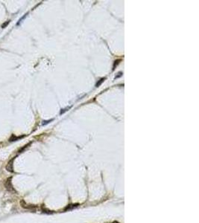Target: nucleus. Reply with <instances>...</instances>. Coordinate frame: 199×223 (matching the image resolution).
Instances as JSON below:
<instances>
[{
	"instance_id": "1",
	"label": "nucleus",
	"mask_w": 199,
	"mask_h": 223,
	"mask_svg": "<svg viewBox=\"0 0 199 223\" xmlns=\"http://www.w3.org/2000/svg\"><path fill=\"white\" fill-rule=\"evenodd\" d=\"M11 180H12V177H9L8 179H7L5 182V187L8 191L11 192V193H16V190H14V188H13V187Z\"/></svg>"
},
{
	"instance_id": "2",
	"label": "nucleus",
	"mask_w": 199,
	"mask_h": 223,
	"mask_svg": "<svg viewBox=\"0 0 199 223\" xmlns=\"http://www.w3.org/2000/svg\"><path fill=\"white\" fill-rule=\"evenodd\" d=\"M14 159H15V158L11 159L8 162L7 165L5 166L6 170L8 171L9 173H14V170H13V161H14Z\"/></svg>"
},
{
	"instance_id": "3",
	"label": "nucleus",
	"mask_w": 199,
	"mask_h": 223,
	"mask_svg": "<svg viewBox=\"0 0 199 223\" xmlns=\"http://www.w3.org/2000/svg\"><path fill=\"white\" fill-rule=\"evenodd\" d=\"M20 205H21L22 207H23L25 209H33V208L36 207V206H34V205H31L27 204L24 200L20 201Z\"/></svg>"
},
{
	"instance_id": "4",
	"label": "nucleus",
	"mask_w": 199,
	"mask_h": 223,
	"mask_svg": "<svg viewBox=\"0 0 199 223\" xmlns=\"http://www.w3.org/2000/svg\"><path fill=\"white\" fill-rule=\"evenodd\" d=\"M27 14H28V13H26V14H25V15L24 16H23V17H22L21 19H20L19 20V22H18L17 23V25H19V24H20V22H21L23 21V19H25V18L26 17V16H27Z\"/></svg>"
},
{
	"instance_id": "5",
	"label": "nucleus",
	"mask_w": 199,
	"mask_h": 223,
	"mask_svg": "<svg viewBox=\"0 0 199 223\" xmlns=\"http://www.w3.org/2000/svg\"><path fill=\"white\" fill-rule=\"evenodd\" d=\"M30 144H26V145H25V147H22V148L20 149V150H19V152H23V150H25V149L26 147H29V145H30Z\"/></svg>"
},
{
	"instance_id": "6",
	"label": "nucleus",
	"mask_w": 199,
	"mask_h": 223,
	"mask_svg": "<svg viewBox=\"0 0 199 223\" xmlns=\"http://www.w3.org/2000/svg\"><path fill=\"white\" fill-rule=\"evenodd\" d=\"M52 120H53V119H52V120H45V121H43V122L42 123V125H43V126H45V125H46L47 124L50 123L51 121H52Z\"/></svg>"
},
{
	"instance_id": "7",
	"label": "nucleus",
	"mask_w": 199,
	"mask_h": 223,
	"mask_svg": "<svg viewBox=\"0 0 199 223\" xmlns=\"http://www.w3.org/2000/svg\"><path fill=\"white\" fill-rule=\"evenodd\" d=\"M104 80H105V78H102L101 80H100V81H99V83H98L96 84V87H98V86H99V85H100V84H101V83L103 82V81H104Z\"/></svg>"
},
{
	"instance_id": "8",
	"label": "nucleus",
	"mask_w": 199,
	"mask_h": 223,
	"mask_svg": "<svg viewBox=\"0 0 199 223\" xmlns=\"http://www.w3.org/2000/svg\"><path fill=\"white\" fill-rule=\"evenodd\" d=\"M9 22H10V21H8V22H5V23H4V24H3L2 25V27L3 28H5V26H7V25H8L9 24Z\"/></svg>"
},
{
	"instance_id": "9",
	"label": "nucleus",
	"mask_w": 199,
	"mask_h": 223,
	"mask_svg": "<svg viewBox=\"0 0 199 223\" xmlns=\"http://www.w3.org/2000/svg\"><path fill=\"white\" fill-rule=\"evenodd\" d=\"M112 223H119V222H116V221H115V222H113Z\"/></svg>"
}]
</instances>
